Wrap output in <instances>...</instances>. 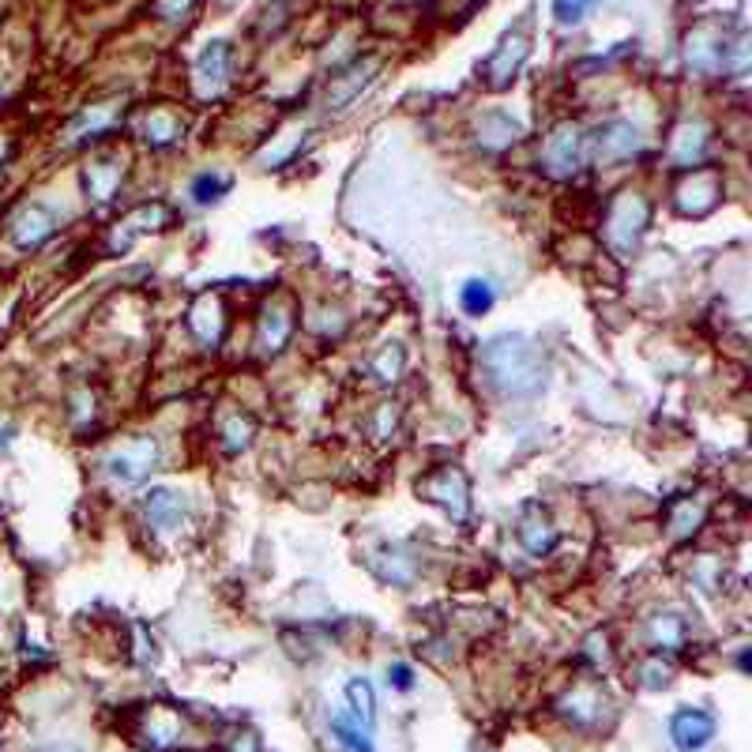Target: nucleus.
<instances>
[{"instance_id":"f257e3e1","label":"nucleus","mask_w":752,"mask_h":752,"mask_svg":"<svg viewBox=\"0 0 752 752\" xmlns=\"http://www.w3.org/2000/svg\"><path fill=\"white\" fill-rule=\"evenodd\" d=\"M482 369L489 384L512 399H531L546 388V361L527 335H497L482 346Z\"/></svg>"},{"instance_id":"f03ea898","label":"nucleus","mask_w":752,"mask_h":752,"mask_svg":"<svg viewBox=\"0 0 752 752\" xmlns=\"http://www.w3.org/2000/svg\"><path fill=\"white\" fill-rule=\"evenodd\" d=\"M647 219H651V207L640 192H621L610 204V215H606V241L613 245V252L625 256V252L636 249L643 230H647Z\"/></svg>"},{"instance_id":"7ed1b4c3","label":"nucleus","mask_w":752,"mask_h":752,"mask_svg":"<svg viewBox=\"0 0 752 752\" xmlns=\"http://www.w3.org/2000/svg\"><path fill=\"white\" fill-rule=\"evenodd\" d=\"M418 497L429 504H440L452 519L470 516V482L459 467H437L425 478H418Z\"/></svg>"},{"instance_id":"20e7f679","label":"nucleus","mask_w":752,"mask_h":752,"mask_svg":"<svg viewBox=\"0 0 752 752\" xmlns=\"http://www.w3.org/2000/svg\"><path fill=\"white\" fill-rule=\"evenodd\" d=\"M719 200H722V177L711 166L707 170H692L674 192V204L685 219H704V215H711L719 207Z\"/></svg>"},{"instance_id":"39448f33","label":"nucleus","mask_w":752,"mask_h":752,"mask_svg":"<svg viewBox=\"0 0 752 752\" xmlns=\"http://www.w3.org/2000/svg\"><path fill=\"white\" fill-rule=\"evenodd\" d=\"M155 463H158V444L151 437H136L128 440V444H121V448H113L110 459H106V470H110L113 482L136 486V482H143L155 470Z\"/></svg>"},{"instance_id":"423d86ee","label":"nucleus","mask_w":752,"mask_h":752,"mask_svg":"<svg viewBox=\"0 0 752 752\" xmlns=\"http://www.w3.org/2000/svg\"><path fill=\"white\" fill-rule=\"evenodd\" d=\"M523 61H527V34H508L501 46L489 53V61L482 64V83L489 91H508L516 72L523 68Z\"/></svg>"},{"instance_id":"0eeeda50","label":"nucleus","mask_w":752,"mask_h":752,"mask_svg":"<svg viewBox=\"0 0 752 752\" xmlns=\"http://www.w3.org/2000/svg\"><path fill=\"white\" fill-rule=\"evenodd\" d=\"M170 222V207L155 200V204H140L136 211H128L125 219L117 222V230L110 237V252H125L132 241L140 234H151V230H162Z\"/></svg>"},{"instance_id":"6e6552de","label":"nucleus","mask_w":752,"mask_h":752,"mask_svg":"<svg viewBox=\"0 0 752 752\" xmlns=\"http://www.w3.org/2000/svg\"><path fill=\"white\" fill-rule=\"evenodd\" d=\"M583 162V136L576 125H557L546 140V170L553 177H572Z\"/></svg>"},{"instance_id":"1a4fd4ad","label":"nucleus","mask_w":752,"mask_h":752,"mask_svg":"<svg viewBox=\"0 0 752 752\" xmlns=\"http://www.w3.org/2000/svg\"><path fill=\"white\" fill-rule=\"evenodd\" d=\"M670 737L681 752H700L715 737V715H707L700 707H681L670 719Z\"/></svg>"},{"instance_id":"9d476101","label":"nucleus","mask_w":752,"mask_h":752,"mask_svg":"<svg viewBox=\"0 0 752 752\" xmlns=\"http://www.w3.org/2000/svg\"><path fill=\"white\" fill-rule=\"evenodd\" d=\"M290 331H294V305L286 298H275L264 305L260 313V331H256V346L264 354H279L282 346L290 343Z\"/></svg>"},{"instance_id":"9b49d317","label":"nucleus","mask_w":752,"mask_h":752,"mask_svg":"<svg viewBox=\"0 0 752 752\" xmlns=\"http://www.w3.org/2000/svg\"><path fill=\"white\" fill-rule=\"evenodd\" d=\"M516 534H519V546L527 549L531 557H546L549 549L557 546V527L542 516V508H538V504H527V508H523Z\"/></svg>"},{"instance_id":"f8f14e48","label":"nucleus","mask_w":752,"mask_h":752,"mask_svg":"<svg viewBox=\"0 0 752 752\" xmlns=\"http://www.w3.org/2000/svg\"><path fill=\"white\" fill-rule=\"evenodd\" d=\"M143 512H147V523L155 527L158 534H170L185 523V497L173 493V489H151L147 501H143Z\"/></svg>"},{"instance_id":"ddd939ff","label":"nucleus","mask_w":752,"mask_h":752,"mask_svg":"<svg viewBox=\"0 0 752 752\" xmlns=\"http://www.w3.org/2000/svg\"><path fill=\"white\" fill-rule=\"evenodd\" d=\"M188 328L200 343L215 346L222 339V328H226V316H222V298L219 294H200L188 309Z\"/></svg>"},{"instance_id":"4468645a","label":"nucleus","mask_w":752,"mask_h":752,"mask_svg":"<svg viewBox=\"0 0 752 752\" xmlns=\"http://www.w3.org/2000/svg\"><path fill=\"white\" fill-rule=\"evenodd\" d=\"M136 741H140L143 749H151V752L170 749V745H177V741H181V722L173 719L166 707H151V711H147V719H143V726L136 730Z\"/></svg>"},{"instance_id":"2eb2a0df","label":"nucleus","mask_w":752,"mask_h":752,"mask_svg":"<svg viewBox=\"0 0 752 752\" xmlns=\"http://www.w3.org/2000/svg\"><path fill=\"white\" fill-rule=\"evenodd\" d=\"M53 226H57L53 211L42 204H31L19 211L16 226H12V241H16L19 249H34V245H42L46 237H53Z\"/></svg>"},{"instance_id":"dca6fc26","label":"nucleus","mask_w":752,"mask_h":752,"mask_svg":"<svg viewBox=\"0 0 752 752\" xmlns=\"http://www.w3.org/2000/svg\"><path fill=\"white\" fill-rule=\"evenodd\" d=\"M636 151H640V132L632 125H625V121H613V125H606L598 132L595 140L598 162H621V158L636 155Z\"/></svg>"},{"instance_id":"f3484780","label":"nucleus","mask_w":752,"mask_h":752,"mask_svg":"<svg viewBox=\"0 0 752 752\" xmlns=\"http://www.w3.org/2000/svg\"><path fill=\"white\" fill-rule=\"evenodd\" d=\"M121 177H125V166L113 162V158H102V162L87 166V173H83L87 200L91 204H110L113 196H117V188H121Z\"/></svg>"},{"instance_id":"a211bd4d","label":"nucleus","mask_w":752,"mask_h":752,"mask_svg":"<svg viewBox=\"0 0 752 752\" xmlns=\"http://www.w3.org/2000/svg\"><path fill=\"white\" fill-rule=\"evenodd\" d=\"M226 64H230V49L226 42H211V46L200 53V64H196V76H200V91L215 94L226 83Z\"/></svg>"},{"instance_id":"6ab92c4d","label":"nucleus","mask_w":752,"mask_h":752,"mask_svg":"<svg viewBox=\"0 0 752 752\" xmlns=\"http://www.w3.org/2000/svg\"><path fill=\"white\" fill-rule=\"evenodd\" d=\"M478 140H482V147H489V151L512 147V143L519 140V125L512 117H504V113H489L486 121L478 125Z\"/></svg>"},{"instance_id":"aec40b11","label":"nucleus","mask_w":752,"mask_h":752,"mask_svg":"<svg viewBox=\"0 0 752 752\" xmlns=\"http://www.w3.org/2000/svg\"><path fill=\"white\" fill-rule=\"evenodd\" d=\"M346 700H350V711H354V719H358L365 730H373V722H376L373 685H369L365 677H354V681H346Z\"/></svg>"},{"instance_id":"412c9836","label":"nucleus","mask_w":752,"mask_h":752,"mask_svg":"<svg viewBox=\"0 0 752 752\" xmlns=\"http://www.w3.org/2000/svg\"><path fill=\"white\" fill-rule=\"evenodd\" d=\"M113 121H117V110H113V106H94V110H87L76 125L68 128V143H87L91 136L106 132Z\"/></svg>"},{"instance_id":"4be33fe9","label":"nucleus","mask_w":752,"mask_h":752,"mask_svg":"<svg viewBox=\"0 0 752 752\" xmlns=\"http://www.w3.org/2000/svg\"><path fill=\"white\" fill-rule=\"evenodd\" d=\"M707 147V128L704 125H685L674 140V162L677 166H692L696 158L704 155Z\"/></svg>"},{"instance_id":"5701e85b","label":"nucleus","mask_w":752,"mask_h":752,"mask_svg":"<svg viewBox=\"0 0 752 752\" xmlns=\"http://www.w3.org/2000/svg\"><path fill=\"white\" fill-rule=\"evenodd\" d=\"M403 365H407V350H403L399 343H388L373 361H369V373H373L380 384H392V380H399Z\"/></svg>"},{"instance_id":"b1692460","label":"nucleus","mask_w":752,"mask_h":752,"mask_svg":"<svg viewBox=\"0 0 752 752\" xmlns=\"http://www.w3.org/2000/svg\"><path fill=\"white\" fill-rule=\"evenodd\" d=\"M493 301H497V294H493V286H489L486 279H470L459 286V305H463L470 316H486L489 309H493Z\"/></svg>"},{"instance_id":"393cba45","label":"nucleus","mask_w":752,"mask_h":752,"mask_svg":"<svg viewBox=\"0 0 752 752\" xmlns=\"http://www.w3.org/2000/svg\"><path fill=\"white\" fill-rule=\"evenodd\" d=\"M331 737H335V741H339L343 749H350V752H376L373 741H369V730H365L361 722L343 719V715H335V719H331Z\"/></svg>"},{"instance_id":"a878e982","label":"nucleus","mask_w":752,"mask_h":752,"mask_svg":"<svg viewBox=\"0 0 752 752\" xmlns=\"http://www.w3.org/2000/svg\"><path fill=\"white\" fill-rule=\"evenodd\" d=\"M651 643L662 647V651H677V647L685 643V625H681V617H677V613H662V617H655V621H651Z\"/></svg>"},{"instance_id":"bb28decb","label":"nucleus","mask_w":752,"mask_h":752,"mask_svg":"<svg viewBox=\"0 0 752 752\" xmlns=\"http://www.w3.org/2000/svg\"><path fill=\"white\" fill-rule=\"evenodd\" d=\"M598 707H602V700H598L595 689H576L561 700V715H568L572 722H595Z\"/></svg>"},{"instance_id":"cd10ccee","label":"nucleus","mask_w":752,"mask_h":752,"mask_svg":"<svg viewBox=\"0 0 752 752\" xmlns=\"http://www.w3.org/2000/svg\"><path fill=\"white\" fill-rule=\"evenodd\" d=\"M143 132H147V143L166 147V143H173L177 136H181V121L166 110H155L151 117H147V128H143Z\"/></svg>"},{"instance_id":"c85d7f7f","label":"nucleus","mask_w":752,"mask_h":752,"mask_svg":"<svg viewBox=\"0 0 752 752\" xmlns=\"http://www.w3.org/2000/svg\"><path fill=\"white\" fill-rule=\"evenodd\" d=\"M230 177L226 173H200L196 181H192V200L196 204H215V200H222L226 192H230Z\"/></svg>"},{"instance_id":"c756f323","label":"nucleus","mask_w":752,"mask_h":752,"mask_svg":"<svg viewBox=\"0 0 752 752\" xmlns=\"http://www.w3.org/2000/svg\"><path fill=\"white\" fill-rule=\"evenodd\" d=\"M222 444H226V452H245V448L252 444V422H249V418L230 414V418L222 422Z\"/></svg>"},{"instance_id":"7c9ffc66","label":"nucleus","mask_w":752,"mask_h":752,"mask_svg":"<svg viewBox=\"0 0 752 752\" xmlns=\"http://www.w3.org/2000/svg\"><path fill=\"white\" fill-rule=\"evenodd\" d=\"M595 4L598 0H553V16L557 23H580Z\"/></svg>"},{"instance_id":"2f4dec72","label":"nucleus","mask_w":752,"mask_h":752,"mask_svg":"<svg viewBox=\"0 0 752 752\" xmlns=\"http://www.w3.org/2000/svg\"><path fill=\"white\" fill-rule=\"evenodd\" d=\"M670 677H674V670H670L666 662L651 658V662L643 666V689H666V685H670Z\"/></svg>"},{"instance_id":"473e14b6","label":"nucleus","mask_w":752,"mask_h":752,"mask_svg":"<svg viewBox=\"0 0 752 752\" xmlns=\"http://www.w3.org/2000/svg\"><path fill=\"white\" fill-rule=\"evenodd\" d=\"M704 519V508H692L689 501L681 504V512H674V519H670V527H674V534H689L696 531V523Z\"/></svg>"},{"instance_id":"72a5a7b5","label":"nucleus","mask_w":752,"mask_h":752,"mask_svg":"<svg viewBox=\"0 0 752 752\" xmlns=\"http://www.w3.org/2000/svg\"><path fill=\"white\" fill-rule=\"evenodd\" d=\"M388 685H395V689H414V670L410 666H403V662H395V666H388Z\"/></svg>"},{"instance_id":"f704fd0d","label":"nucleus","mask_w":752,"mask_h":752,"mask_svg":"<svg viewBox=\"0 0 752 752\" xmlns=\"http://www.w3.org/2000/svg\"><path fill=\"white\" fill-rule=\"evenodd\" d=\"M395 418H399V410L392 403H384L376 410V437H388V429H395Z\"/></svg>"},{"instance_id":"c9c22d12","label":"nucleus","mask_w":752,"mask_h":752,"mask_svg":"<svg viewBox=\"0 0 752 752\" xmlns=\"http://www.w3.org/2000/svg\"><path fill=\"white\" fill-rule=\"evenodd\" d=\"M234 752H260V741H256V734H241V741L234 745Z\"/></svg>"}]
</instances>
